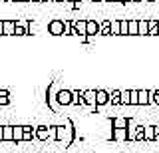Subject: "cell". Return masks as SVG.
Here are the masks:
<instances>
[{"label": "cell", "mask_w": 159, "mask_h": 153, "mask_svg": "<svg viewBox=\"0 0 159 153\" xmlns=\"http://www.w3.org/2000/svg\"><path fill=\"white\" fill-rule=\"evenodd\" d=\"M14 26H16V22L4 20L2 22V34H4V36H14Z\"/></svg>", "instance_id": "52a82bcc"}, {"label": "cell", "mask_w": 159, "mask_h": 153, "mask_svg": "<svg viewBox=\"0 0 159 153\" xmlns=\"http://www.w3.org/2000/svg\"><path fill=\"white\" fill-rule=\"evenodd\" d=\"M111 125L113 127H127L129 125V119H127V117H116V119L111 121Z\"/></svg>", "instance_id": "9a60e30c"}, {"label": "cell", "mask_w": 159, "mask_h": 153, "mask_svg": "<svg viewBox=\"0 0 159 153\" xmlns=\"http://www.w3.org/2000/svg\"><path fill=\"white\" fill-rule=\"evenodd\" d=\"M149 101H151V92L139 90V92H137V106H147Z\"/></svg>", "instance_id": "277c9868"}, {"label": "cell", "mask_w": 159, "mask_h": 153, "mask_svg": "<svg viewBox=\"0 0 159 153\" xmlns=\"http://www.w3.org/2000/svg\"><path fill=\"white\" fill-rule=\"evenodd\" d=\"M0 36H2V22H0Z\"/></svg>", "instance_id": "f1b7e54d"}, {"label": "cell", "mask_w": 159, "mask_h": 153, "mask_svg": "<svg viewBox=\"0 0 159 153\" xmlns=\"http://www.w3.org/2000/svg\"><path fill=\"white\" fill-rule=\"evenodd\" d=\"M109 101H111V106H119L121 103V92H111L109 93Z\"/></svg>", "instance_id": "2e32d148"}, {"label": "cell", "mask_w": 159, "mask_h": 153, "mask_svg": "<svg viewBox=\"0 0 159 153\" xmlns=\"http://www.w3.org/2000/svg\"><path fill=\"white\" fill-rule=\"evenodd\" d=\"M111 139L113 141H125L127 139V127H113Z\"/></svg>", "instance_id": "7a4b0ae2"}, {"label": "cell", "mask_w": 159, "mask_h": 153, "mask_svg": "<svg viewBox=\"0 0 159 153\" xmlns=\"http://www.w3.org/2000/svg\"><path fill=\"white\" fill-rule=\"evenodd\" d=\"M149 20H137V36H147Z\"/></svg>", "instance_id": "30bf717a"}, {"label": "cell", "mask_w": 159, "mask_h": 153, "mask_svg": "<svg viewBox=\"0 0 159 153\" xmlns=\"http://www.w3.org/2000/svg\"><path fill=\"white\" fill-rule=\"evenodd\" d=\"M151 101L159 106V92H151Z\"/></svg>", "instance_id": "484cf974"}, {"label": "cell", "mask_w": 159, "mask_h": 153, "mask_svg": "<svg viewBox=\"0 0 159 153\" xmlns=\"http://www.w3.org/2000/svg\"><path fill=\"white\" fill-rule=\"evenodd\" d=\"M34 137L40 139V141H46V139H50V129L46 125H40V127L34 129Z\"/></svg>", "instance_id": "3957f363"}, {"label": "cell", "mask_w": 159, "mask_h": 153, "mask_svg": "<svg viewBox=\"0 0 159 153\" xmlns=\"http://www.w3.org/2000/svg\"><path fill=\"white\" fill-rule=\"evenodd\" d=\"M72 103H82V92H72Z\"/></svg>", "instance_id": "cb8c5ba5"}, {"label": "cell", "mask_w": 159, "mask_h": 153, "mask_svg": "<svg viewBox=\"0 0 159 153\" xmlns=\"http://www.w3.org/2000/svg\"><path fill=\"white\" fill-rule=\"evenodd\" d=\"M111 2H119V0H111Z\"/></svg>", "instance_id": "8d00e7d4"}, {"label": "cell", "mask_w": 159, "mask_h": 153, "mask_svg": "<svg viewBox=\"0 0 159 153\" xmlns=\"http://www.w3.org/2000/svg\"><path fill=\"white\" fill-rule=\"evenodd\" d=\"M119 2H127V0H119Z\"/></svg>", "instance_id": "d6a6232c"}, {"label": "cell", "mask_w": 159, "mask_h": 153, "mask_svg": "<svg viewBox=\"0 0 159 153\" xmlns=\"http://www.w3.org/2000/svg\"><path fill=\"white\" fill-rule=\"evenodd\" d=\"M127 36H137V20H127Z\"/></svg>", "instance_id": "5bb4252c"}, {"label": "cell", "mask_w": 159, "mask_h": 153, "mask_svg": "<svg viewBox=\"0 0 159 153\" xmlns=\"http://www.w3.org/2000/svg\"><path fill=\"white\" fill-rule=\"evenodd\" d=\"M26 2H36V0H26Z\"/></svg>", "instance_id": "4dcf8cb0"}, {"label": "cell", "mask_w": 159, "mask_h": 153, "mask_svg": "<svg viewBox=\"0 0 159 153\" xmlns=\"http://www.w3.org/2000/svg\"><path fill=\"white\" fill-rule=\"evenodd\" d=\"M121 103H123V106H129V90L121 92Z\"/></svg>", "instance_id": "d4e9b609"}, {"label": "cell", "mask_w": 159, "mask_h": 153, "mask_svg": "<svg viewBox=\"0 0 159 153\" xmlns=\"http://www.w3.org/2000/svg\"><path fill=\"white\" fill-rule=\"evenodd\" d=\"M0 139L2 141H12V125H4V127H0Z\"/></svg>", "instance_id": "9c48e42d"}, {"label": "cell", "mask_w": 159, "mask_h": 153, "mask_svg": "<svg viewBox=\"0 0 159 153\" xmlns=\"http://www.w3.org/2000/svg\"><path fill=\"white\" fill-rule=\"evenodd\" d=\"M72 26H74V30H76L78 36H86V20H78V22H74Z\"/></svg>", "instance_id": "7c38bea8"}, {"label": "cell", "mask_w": 159, "mask_h": 153, "mask_svg": "<svg viewBox=\"0 0 159 153\" xmlns=\"http://www.w3.org/2000/svg\"><path fill=\"white\" fill-rule=\"evenodd\" d=\"M157 34H159V22H157Z\"/></svg>", "instance_id": "f546056e"}, {"label": "cell", "mask_w": 159, "mask_h": 153, "mask_svg": "<svg viewBox=\"0 0 159 153\" xmlns=\"http://www.w3.org/2000/svg\"><path fill=\"white\" fill-rule=\"evenodd\" d=\"M119 36H127V20H119Z\"/></svg>", "instance_id": "44dd1931"}, {"label": "cell", "mask_w": 159, "mask_h": 153, "mask_svg": "<svg viewBox=\"0 0 159 153\" xmlns=\"http://www.w3.org/2000/svg\"><path fill=\"white\" fill-rule=\"evenodd\" d=\"M109 34L119 36V22H111V24H109Z\"/></svg>", "instance_id": "603a6c76"}, {"label": "cell", "mask_w": 159, "mask_h": 153, "mask_svg": "<svg viewBox=\"0 0 159 153\" xmlns=\"http://www.w3.org/2000/svg\"><path fill=\"white\" fill-rule=\"evenodd\" d=\"M8 2H14V0H8Z\"/></svg>", "instance_id": "74e56055"}, {"label": "cell", "mask_w": 159, "mask_h": 153, "mask_svg": "<svg viewBox=\"0 0 159 153\" xmlns=\"http://www.w3.org/2000/svg\"><path fill=\"white\" fill-rule=\"evenodd\" d=\"M18 2H26V0H18Z\"/></svg>", "instance_id": "836d02e7"}, {"label": "cell", "mask_w": 159, "mask_h": 153, "mask_svg": "<svg viewBox=\"0 0 159 153\" xmlns=\"http://www.w3.org/2000/svg\"><path fill=\"white\" fill-rule=\"evenodd\" d=\"M137 2H143V4H145V2H151V0H137Z\"/></svg>", "instance_id": "83f0119b"}, {"label": "cell", "mask_w": 159, "mask_h": 153, "mask_svg": "<svg viewBox=\"0 0 159 153\" xmlns=\"http://www.w3.org/2000/svg\"><path fill=\"white\" fill-rule=\"evenodd\" d=\"M74 2H82V0H74Z\"/></svg>", "instance_id": "e575fe53"}, {"label": "cell", "mask_w": 159, "mask_h": 153, "mask_svg": "<svg viewBox=\"0 0 159 153\" xmlns=\"http://www.w3.org/2000/svg\"><path fill=\"white\" fill-rule=\"evenodd\" d=\"M107 101H109V93L103 90H98L96 92V106H106Z\"/></svg>", "instance_id": "8992f818"}, {"label": "cell", "mask_w": 159, "mask_h": 153, "mask_svg": "<svg viewBox=\"0 0 159 153\" xmlns=\"http://www.w3.org/2000/svg\"><path fill=\"white\" fill-rule=\"evenodd\" d=\"M58 101L62 103V106H70V103H72V92H70V90L58 92Z\"/></svg>", "instance_id": "5b68a950"}, {"label": "cell", "mask_w": 159, "mask_h": 153, "mask_svg": "<svg viewBox=\"0 0 159 153\" xmlns=\"http://www.w3.org/2000/svg\"><path fill=\"white\" fill-rule=\"evenodd\" d=\"M143 139H145V141H153V127L151 125L143 127Z\"/></svg>", "instance_id": "ac0fdd59"}, {"label": "cell", "mask_w": 159, "mask_h": 153, "mask_svg": "<svg viewBox=\"0 0 159 153\" xmlns=\"http://www.w3.org/2000/svg\"><path fill=\"white\" fill-rule=\"evenodd\" d=\"M147 36H157V22H155V20H151V22H149Z\"/></svg>", "instance_id": "ffe728a7"}, {"label": "cell", "mask_w": 159, "mask_h": 153, "mask_svg": "<svg viewBox=\"0 0 159 153\" xmlns=\"http://www.w3.org/2000/svg\"><path fill=\"white\" fill-rule=\"evenodd\" d=\"M92 2H102V0H92Z\"/></svg>", "instance_id": "1f68e13d"}, {"label": "cell", "mask_w": 159, "mask_h": 153, "mask_svg": "<svg viewBox=\"0 0 159 153\" xmlns=\"http://www.w3.org/2000/svg\"><path fill=\"white\" fill-rule=\"evenodd\" d=\"M22 137H24V129H22V125H12V141H22Z\"/></svg>", "instance_id": "8fae6325"}, {"label": "cell", "mask_w": 159, "mask_h": 153, "mask_svg": "<svg viewBox=\"0 0 159 153\" xmlns=\"http://www.w3.org/2000/svg\"><path fill=\"white\" fill-rule=\"evenodd\" d=\"M153 139H157V141H159V125L153 127Z\"/></svg>", "instance_id": "4316f807"}, {"label": "cell", "mask_w": 159, "mask_h": 153, "mask_svg": "<svg viewBox=\"0 0 159 153\" xmlns=\"http://www.w3.org/2000/svg\"><path fill=\"white\" fill-rule=\"evenodd\" d=\"M36 2H44V0H36Z\"/></svg>", "instance_id": "d590c367"}, {"label": "cell", "mask_w": 159, "mask_h": 153, "mask_svg": "<svg viewBox=\"0 0 159 153\" xmlns=\"http://www.w3.org/2000/svg\"><path fill=\"white\" fill-rule=\"evenodd\" d=\"M129 106H137V90H129Z\"/></svg>", "instance_id": "7402d4cb"}, {"label": "cell", "mask_w": 159, "mask_h": 153, "mask_svg": "<svg viewBox=\"0 0 159 153\" xmlns=\"http://www.w3.org/2000/svg\"><path fill=\"white\" fill-rule=\"evenodd\" d=\"M86 34L88 36H93V34H99V26L93 20H86Z\"/></svg>", "instance_id": "ba28073f"}, {"label": "cell", "mask_w": 159, "mask_h": 153, "mask_svg": "<svg viewBox=\"0 0 159 153\" xmlns=\"http://www.w3.org/2000/svg\"><path fill=\"white\" fill-rule=\"evenodd\" d=\"M48 32L54 34V36H62L64 34V22L62 20H52L48 24Z\"/></svg>", "instance_id": "6da1fadb"}, {"label": "cell", "mask_w": 159, "mask_h": 153, "mask_svg": "<svg viewBox=\"0 0 159 153\" xmlns=\"http://www.w3.org/2000/svg\"><path fill=\"white\" fill-rule=\"evenodd\" d=\"M64 137H66V127H56V135H54V139H58V141H64Z\"/></svg>", "instance_id": "d6986e66"}, {"label": "cell", "mask_w": 159, "mask_h": 153, "mask_svg": "<svg viewBox=\"0 0 159 153\" xmlns=\"http://www.w3.org/2000/svg\"><path fill=\"white\" fill-rule=\"evenodd\" d=\"M82 97H86V103H89V106H96V92H82Z\"/></svg>", "instance_id": "4fadbf2b"}, {"label": "cell", "mask_w": 159, "mask_h": 153, "mask_svg": "<svg viewBox=\"0 0 159 153\" xmlns=\"http://www.w3.org/2000/svg\"><path fill=\"white\" fill-rule=\"evenodd\" d=\"M14 34H16V36H26V34H30V30L26 26H22V24H16V26H14Z\"/></svg>", "instance_id": "e0dca14e"}]
</instances>
